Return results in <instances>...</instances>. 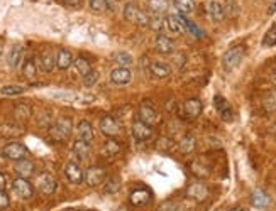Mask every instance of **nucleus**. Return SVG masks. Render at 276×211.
Returning <instances> with one entry per match:
<instances>
[{"label": "nucleus", "mask_w": 276, "mask_h": 211, "mask_svg": "<svg viewBox=\"0 0 276 211\" xmlns=\"http://www.w3.org/2000/svg\"><path fill=\"white\" fill-rule=\"evenodd\" d=\"M32 115V108L31 105L27 103H17L16 108H14V117L17 118V122H27Z\"/></svg>", "instance_id": "bb28decb"}, {"label": "nucleus", "mask_w": 276, "mask_h": 211, "mask_svg": "<svg viewBox=\"0 0 276 211\" xmlns=\"http://www.w3.org/2000/svg\"><path fill=\"white\" fill-rule=\"evenodd\" d=\"M29 154L27 147L21 142H9L6 147L2 149V155L6 159H11V160H22L26 159V155Z\"/></svg>", "instance_id": "20e7f679"}, {"label": "nucleus", "mask_w": 276, "mask_h": 211, "mask_svg": "<svg viewBox=\"0 0 276 211\" xmlns=\"http://www.w3.org/2000/svg\"><path fill=\"white\" fill-rule=\"evenodd\" d=\"M185 196L193 201H205L209 198V188L203 183H192L185 189Z\"/></svg>", "instance_id": "6e6552de"}, {"label": "nucleus", "mask_w": 276, "mask_h": 211, "mask_svg": "<svg viewBox=\"0 0 276 211\" xmlns=\"http://www.w3.org/2000/svg\"><path fill=\"white\" fill-rule=\"evenodd\" d=\"M251 201H253V204L258 206V208H266V206H269V203H271L269 196L261 189L254 191L253 196H251Z\"/></svg>", "instance_id": "c756f323"}, {"label": "nucleus", "mask_w": 276, "mask_h": 211, "mask_svg": "<svg viewBox=\"0 0 276 211\" xmlns=\"http://www.w3.org/2000/svg\"><path fill=\"white\" fill-rule=\"evenodd\" d=\"M6 184H7V178H6V176H4L2 173H0V189L6 188Z\"/></svg>", "instance_id": "09e8293b"}, {"label": "nucleus", "mask_w": 276, "mask_h": 211, "mask_svg": "<svg viewBox=\"0 0 276 211\" xmlns=\"http://www.w3.org/2000/svg\"><path fill=\"white\" fill-rule=\"evenodd\" d=\"M24 92H26V87H21V85H7L0 90V93L6 97H16V95H22Z\"/></svg>", "instance_id": "c9c22d12"}, {"label": "nucleus", "mask_w": 276, "mask_h": 211, "mask_svg": "<svg viewBox=\"0 0 276 211\" xmlns=\"http://www.w3.org/2000/svg\"><path fill=\"white\" fill-rule=\"evenodd\" d=\"M36 188H38V191H39L41 194L49 196V194H53L54 191H56L58 183H56V179H54L49 173H43V174H39V176H38V179H36Z\"/></svg>", "instance_id": "423d86ee"}, {"label": "nucleus", "mask_w": 276, "mask_h": 211, "mask_svg": "<svg viewBox=\"0 0 276 211\" xmlns=\"http://www.w3.org/2000/svg\"><path fill=\"white\" fill-rule=\"evenodd\" d=\"M117 152H120V144L115 139H107V142L104 144V154L115 155Z\"/></svg>", "instance_id": "e433bc0d"}, {"label": "nucleus", "mask_w": 276, "mask_h": 211, "mask_svg": "<svg viewBox=\"0 0 276 211\" xmlns=\"http://www.w3.org/2000/svg\"><path fill=\"white\" fill-rule=\"evenodd\" d=\"M271 79H273V83L276 85V69H274L273 73H271Z\"/></svg>", "instance_id": "3c124183"}, {"label": "nucleus", "mask_w": 276, "mask_h": 211, "mask_svg": "<svg viewBox=\"0 0 276 211\" xmlns=\"http://www.w3.org/2000/svg\"><path fill=\"white\" fill-rule=\"evenodd\" d=\"M120 6V0H107V9L109 11H117Z\"/></svg>", "instance_id": "a18cd8bd"}, {"label": "nucleus", "mask_w": 276, "mask_h": 211, "mask_svg": "<svg viewBox=\"0 0 276 211\" xmlns=\"http://www.w3.org/2000/svg\"><path fill=\"white\" fill-rule=\"evenodd\" d=\"M182 110H183L185 117L193 120V118L200 117V113H202V110H203V105L198 98H190L182 105Z\"/></svg>", "instance_id": "ddd939ff"}, {"label": "nucleus", "mask_w": 276, "mask_h": 211, "mask_svg": "<svg viewBox=\"0 0 276 211\" xmlns=\"http://www.w3.org/2000/svg\"><path fill=\"white\" fill-rule=\"evenodd\" d=\"M246 56V46L243 44H237V46H232L229 51H225L224 58H222V68L225 71H232L243 63V59Z\"/></svg>", "instance_id": "f03ea898"}, {"label": "nucleus", "mask_w": 276, "mask_h": 211, "mask_svg": "<svg viewBox=\"0 0 276 211\" xmlns=\"http://www.w3.org/2000/svg\"><path fill=\"white\" fill-rule=\"evenodd\" d=\"M64 174H66V178L72 184H82L85 181V173L77 162H68L66 167H64Z\"/></svg>", "instance_id": "dca6fc26"}, {"label": "nucleus", "mask_w": 276, "mask_h": 211, "mask_svg": "<svg viewBox=\"0 0 276 211\" xmlns=\"http://www.w3.org/2000/svg\"><path fill=\"white\" fill-rule=\"evenodd\" d=\"M225 16L227 17H235L239 14V6L235 4V0H227V4H225Z\"/></svg>", "instance_id": "79ce46f5"}, {"label": "nucleus", "mask_w": 276, "mask_h": 211, "mask_svg": "<svg viewBox=\"0 0 276 211\" xmlns=\"http://www.w3.org/2000/svg\"><path fill=\"white\" fill-rule=\"evenodd\" d=\"M77 134H78V139L80 140H85V142H92L93 137H95L92 123L87 122V120H82V122L78 123Z\"/></svg>", "instance_id": "393cba45"}, {"label": "nucleus", "mask_w": 276, "mask_h": 211, "mask_svg": "<svg viewBox=\"0 0 276 211\" xmlns=\"http://www.w3.org/2000/svg\"><path fill=\"white\" fill-rule=\"evenodd\" d=\"M73 130V122L70 117H59L56 118V122L51 129H49V134L54 140H66L70 135H72Z\"/></svg>", "instance_id": "7ed1b4c3"}, {"label": "nucleus", "mask_w": 276, "mask_h": 211, "mask_svg": "<svg viewBox=\"0 0 276 211\" xmlns=\"http://www.w3.org/2000/svg\"><path fill=\"white\" fill-rule=\"evenodd\" d=\"M114 59L117 61V64H120V68H127L129 64H132V56L127 54L125 51H120L117 54H114Z\"/></svg>", "instance_id": "4c0bfd02"}, {"label": "nucleus", "mask_w": 276, "mask_h": 211, "mask_svg": "<svg viewBox=\"0 0 276 211\" xmlns=\"http://www.w3.org/2000/svg\"><path fill=\"white\" fill-rule=\"evenodd\" d=\"M75 211H77V209H75Z\"/></svg>", "instance_id": "864d4df0"}, {"label": "nucleus", "mask_w": 276, "mask_h": 211, "mask_svg": "<svg viewBox=\"0 0 276 211\" xmlns=\"http://www.w3.org/2000/svg\"><path fill=\"white\" fill-rule=\"evenodd\" d=\"M169 9V0H148V12L163 17Z\"/></svg>", "instance_id": "6ab92c4d"}, {"label": "nucleus", "mask_w": 276, "mask_h": 211, "mask_svg": "<svg viewBox=\"0 0 276 211\" xmlns=\"http://www.w3.org/2000/svg\"><path fill=\"white\" fill-rule=\"evenodd\" d=\"M214 107H215V110L219 112L220 118L225 120V122H232V118H234L232 107H230V103L222 97V95H215V98H214Z\"/></svg>", "instance_id": "1a4fd4ad"}, {"label": "nucleus", "mask_w": 276, "mask_h": 211, "mask_svg": "<svg viewBox=\"0 0 276 211\" xmlns=\"http://www.w3.org/2000/svg\"><path fill=\"white\" fill-rule=\"evenodd\" d=\"M12 188H14V191H16V194L19 196V198H22V199H31L32 194H34V186L24 178H17L16 181H14Z\"/></svg>", "instance_id": "f8f14e48"}, {"label": "nucleus", "mask_w": 276, "mask_h": 211, "mask_svg": "<svg viewBox=\"0 0 276 211\" xmlns=\"http://www.w3.org/2000/svg\"><path fill=\"white\" fill-rule=\"evenodd\" d=\"M75 68H77V71L82 74V76H87V74L92 71V64H90L88 59L85 58H77L75 59Z\"/></svg>", "instance_id": "f704fd0d"}, {"label": "nucleus", "mask_w": 276, "mask_h": 211, "mask_svg": "<svg viewBox=\"0 0 276 211\" xmlns=\"http://www.w3.org/2000/svg\"><path fill=\"white\" fill-rule=\"evenodd\" d=\"M263 46L264 48H273V46H276V26H271L269 31L264 34Z\"/></svg>", "instance_id": "58836bf2"}, {"label": "nucleus", "mask_w": 276, "mask_h": 211, "mask_svg": "<svg viewBox=\"0 0 276 211\" xmlns=\"http://www.w3.org/2000/svg\"><path fill=\"white\" fill-rule=\"evenodd\" d=\"M149 71L154 78H166L169 73H171V69L166 63H153L151 66H149Z\"/></svg>", "instance_id": "7c9ffc66"}, {"label": "nucleus", "mask_w": 276, "mask_h": 211, "mask_svg": "<svg viewBox=\"0 0 276 211\" xmlns=\"http://www.w3.org/2000/svg\"><path fill=\"white\" fill-rule=\"evenodd\" d=\"M36 73H38V66H36V61L32 58H29L22 66V74L26 76L27 79H34L36 78Z\"/></svg>", "instance_id": "72a5a7b5"}, {"label": "nucleus", "mask_w": 276, "mask_h": 211, "mask_svg": "<svg viewBox=\"0 0 276 211\" xmlns=\"http://www.w3.org/2000/svg\"><path fill=\"white\" fill-rule=\"evenodd\" d=\"M132 135H134L135 140H139V142H144V140H149V139L153 137V130H151L149 125L143 123L139 118H135L134 123H132Z\"/></svg>", "instance_id": "2eb2a0df"}, {"label": "nucleus", "mask_w": 276, "mask_h": 211, "mask_svg": "<svg viewBox=\"0 0 276 211\" xmlns=\"http://www.w3.org/2000/svg\"><path fill=\"white\" fill-rule=\"evenodd\" d=\"M124 19L130 24H135L139 27H149L151 14L148 11H143L135 2H127L124 6Z\"/></svg>", "instance_id": "f257e3e1"}, {"label": "nucleus", "mask_w": 276, "mask_h": 211, "mask_svg": "<svg viewBox=\"0 0 276 211\" xmlns=\"http://www.w3.org/2000/svg\"><path fill=\"white\" fill-rule=\"evenodd\" d=\"M154 46H156V51L161 54H171L175 49H177V43L173 41L171 37L164 36V34H158L156 41H154Z\"/></svg>", "instance_id": "f3484780"}, {"label": "nucleus", "mask_w": 276, "mask_h": 211, "mask_svg": "<svg viewBox=\"0 0 276 211\" xmlns=\"http://www.w3.org/2000/svg\"><path fill=\"white\" fill-rule=\"evenodd\" d=\"M2 53H4V46L0 44V58H2Z\"/></svg>", "instance_id": "603ef678"}, {"label": "nucleus", "mask_w": 276, "mask_h": 211, "mask_svg": "<svg viewBox=\"0 0 276 211\" xmlns=\"http://www.w3.org/2000/svg\"><path fill=\"white\" fill-rule=\"evenodd\" d=\"M192 169H193V173L197 174V176H207L210 173V167H203L202 160H197V162H193Z\"/></svg>", "instance_id": "37998d69"}, {"label": "nucleus", "mask_w": 276, "mask_h": 211, "mask_svg": "<svg viewBox=\"0 0 276 211\" xmlns=\"http://www.w3.org/2000/svg\"><path fill=\"white\" fill-rule=\"evenodd\" d=\"M22 54H24V48L21 44H16V46H12V49L9 51V56H7V64L11 69H16L19 64L22 61Z\"/></svg>", "instance_id": "b1692460"}, {"label": "nucleus", "mask_w": 276, "mask_h": 211, "mask_svg": "<svg viewBox=\"0 0 276 211\" xmlns=\"http://www.w3.org/2000/svg\"><path fill=\"white\" fill-rule=\"evenodd\" d=\"M88 4H90V9H92L95 14H102L105 11H109L107 0H88Z\"/></svg>", "instance_id": "ea45409f"}, {"label": "nucleus", "mask_w": 276, "mask_h": 211, "mask_svg": "<svg viewBox=\"0 0 276 211\" xmlns=\"http://www.w3.org/2000/svg\"><path fill=\"white\" fill-rule=\"evenodd\" d=\"M197 149V140H195L193 135H183L182 140L178 142V150L182 152L183 155H188V154H192L193 150Z\"/></svg>", "instance_id": "a878e982"}, {"label": "nucleus", "mask_w": 276, "mask_h": 211, "mask_svg": "<svg viewBox=\"0 0 276 211\" xmlns=\"http://www.w3.org/2000/svg\"><path fill=\"white\" fill-rule=\"evenodd\" d=\"M149 199H151V193H149L148 189H143V188L134 189L132 193H130V196H129L130 204H134V206L146 204V203H149Z\"/></svg>", "instance_id": "5701e85b"}, {"label": "nucleus", "mask_w": 276, "mask_h": 211, "mask_svg": "<svg viewBox=\"0 0 276 211\" xmlns=\"http://www.w3.org/2000/svg\"><path fill=\"white\" fill-rule=\"evenodd\" d=\"M173 6L177 7V11H180V14H192L195 11V2L193 0H173Z\"/></svg>", "instance_id": "2f4dec72"}, {"label": "nucleus", "mask_w": 276, "mask_h": 211, "mask_svg": "<svg viewBox=\"0 0 276 211\" xmlns=\"http://www.w3.org/2000/svg\"><path fill=\"white\" fill-rule=\"evenodd\" d=\"M137 118L141 120L143 123L149 125V127H154V125H158L159 122H161V117H159V113L151 107V105H148V103H143L141 107H139Z\"/></svg>", "instance_id": "0eeeda50"}, {"label": "nucleus", "mask_w": 276, "mask_h": 211, "mask_svg": "<svg viewBox=\"0 0 276 211\" xmlns=\"http://www.w3.org/2000/svg\"><path fill=\"white\" fill-rule=\"evenodd\" d=\"M130 79H132V73H130V69L127 68H115L114 71L110 73V81L117 85V87L130 83Z\"/></svg>", "instance_id": "a211bd4d"}, {"label": "nucleus", "mask_w": 276, "mask_h": 211, "mask_svg": "<svg viewBox=\"0 0 276 211\" xmlns=\"http://www.w3.org/2000/svg\"><path fill=\"white\" fill-rule=\"evenodd\" d=\"M205 9H207L209 17L215 22H220L225 17V7L220 0H209V2L205 4Z\"/></svg>", "instance_id": "4468645a"}, {"label": "nucleus", "mask_w": 276, "mask_h": 211, "mask_svg": "<svg viewBox=\"0 0 276 211\" xmlns=\"http://www.w3.org/2000/svg\"><path fill=\"white\" fill-rule=\"evenodd\" d=\"M163 29L171 34H183L187 32V22H185V19L178 16H168L164 17Z\"/></svg>", "instance_id": "9b49d317"}, {"label": "nucleus", "mask_w": 276, "mask_h": 211, "mask_svg": "<svg viewBox=\"0 0 276 211\" xmlns=\"http://www.w3.org/2000/svg\"><path fill=\"white\" fill-rule=\"evenodd\" d=\"M105 178H107V173H105L104 167H98V165H93V167L87 169V173H85V183L90 188H95V186L105 183Z\"/></svg>", "instance_id": "9d476101"}, {"label": "nucleus", "mask_w": 276, "mask_h": 211, "mask_svg": "<svg viewBox=\"0 0 276 211\" xmlns=\"http://www.w3.org/2000/svg\"><path fill=\"white\" fill-rule=\"evenodd\" d=\"M64 4L70 7H80V4H82V0H64Z\"/></svg>", "instance_id": "49530a36"}, {"label": "nucleus", "mask_w": 276, "mask_h": 211, "mask_svg": "<svg viewBox=\"0 0 276 211\" xmlns=\"http://www.w3.org/2000/svg\"><path fill=\"white\" fill-rule=\"evenodd\" d=\"M73 154L78 160H87L90 157V154H92V145H90V142H85V140L78 139L77 142L73 144Z\"/></svg>", "instance_id": "412c9836"}, {"label": "nucleus", "mask_w": 276, "mask_h": 211, "mask_svg": "<svg viewBox=\"0 0 276 211\" xmlns=\"http://www.w3.org/2000/svg\"><path fill=\"white\" fill-rule=\"evenodd\" d=\"M16 173L19 178H24V179H27V178H31V176L34 174V171H36V165H34L32 160H29V159H22V160H17L16 162Z\"/></svg>", "instance_id": "aec40b11"}, {"label": "nucleus", "mask_w": 276, "mask_h": 211, "mask_svg": "<svg viewBox=\"0 0 276 211\" xmlns=\"http://www.w3.org/2000/svg\"><path fill=\"white\" fill-rule=\"evenodd\" d=\"M39 68H41V71L44 73H49L53 71V68L56 66V58H54V54L51 51H43L39 54Z\"/></svg>", "instance_id": "4be33fe9"}, {"label": "nucleus", "mask_w": 276, "mask_h": 211, "mask_svg": "<svg viewBox=\"0 0 276 211\" xmlns=\"http://www.w3.org/2000/svg\"><path fill=\"white\" fill-rule=\"evenodd\" d=\"M274 12H276V0H273V4L268 9V14H274Z\"/></svg>", "instance_id": "8fccbe9b"}, {"label": "nucleus", "mask_w": 276, "mask_h": 211, "mask_svg": "<svg viewBox=\"0 0 276 211\" xmlns=\"http://www.w3.org/2000/svg\"><path fill=\"white\" fill-rule=\"evenodd\" d=\"M120 184H122V181H120L119 176H114V178H110V179L105 181L104 193L105 194H115L120 189Z\"/></svg>", "instance_id": "473e14b6"}, {"label": "nucleus", "mask_w": 276, "mask_h": 211, "mask_svg": "<svg viewBox=\"0 0 276 211\" xmlns=\"http://www.w3.org/2000/svg\"><path fill=\"white\" fill-rule=\"evenodd\" d=\"M100 132H102L105 137L114 139L122 132V125H120V122L115 117L107 115V117H104L100 120Z\"/></svg>", "instance_id": "39448f33"}, {"label": "nucleus", "mask_w": 276, "mask_h": 211, "mask_svg": "<svg viewBox=\"0 0 276 211\" xmlns=\"http://www.w3.org/2000/svg\"><path fill=\"white\" fill-rule=\"evenodd\" d=\"M98 76H100V74H98L97 69H92V71H90L87 76H83V85L87 88H92L93 85L98 81Z\"/></svg>", "instance_id": "a19ab883"}, {"label": "nucleus", "mask_w": 276, "mask_h": 211, "mask_svg": "<svg viewBox=\"0 0 276 211\" xmlns=\"http://www.w3.org/2000/svg\"><path fill=\"white\" fill-rule=\"evenodd\" d=\"M73 64V56L68 49H59L56 54V68L58 69H68Z\"/></svg>", "instance_id": "cd10ccee"}, {"label": "nucleus", "mask_w": 276, "mask_h": 211, "mask_svg": "<svg viewBox=\"0 0 276 211\" xmlns=\"http://www.w3.org/2000/svg\"><path fill=\"white\" fill-rule=\"evenodd\" d=\"M9 204H11V199H9V194H7L4 189H0V209H6Z\"/></svg>", "instance_id": "c03bdc74"}, {"label": "nucleus", "mask_w": 276, "mask_h": 211, "mask_svg": "<svg viewBox=\"0 0 276 211\" xmlns=\"http://www.w3.org/2000/svg\"><path fill=\"white\" fill-rule=\"evenodd\" d=\"M229 211H249V208H246V206H243V204H237V206L229 208Z\"/></svg>", "instance_id": "de8ad7c7"}, {"label": "nucleus", "mask_w": 276, "mask_h": 211, "mask_svg": "<svg viewBox=\"0 0 276 211\" xmlns=\"http://www.w3.org/2000/svg\"><path fill=\"white\" fill-rule=\"evenodd\" d=\"M263 108L268 113L276 112V88L269 90V92L264 93V97H263Z\"/></svg>", "instance_id": "c85d7f7f"}]
</instances>
